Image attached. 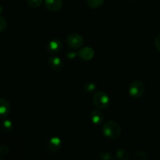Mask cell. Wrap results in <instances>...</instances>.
Instances as JSON below:
<instances>
[{
	"label": "cell",
	"mask_w": 160,
	"mask_h": 160,
	"mask_svg": "<svg viewBox=\"0 0 160 160\" xmlns=\"http://www.w3.org/2000/svg\"><path fill=\"white\" fill-rule=\"evenodd\" d=\"M122 129L120 125L114 120H109L102 126V133L106 137L111 139H117L120 136Z\"/></svg>",
	"instance_id": "obj_1"
},
{
	"label": "cell",
	"mask_w": 160,
	"mask_h": 160,
	"mask_svg": "<svg viewBox=\"0 0 160 160\" xmlns=\"http://www.w3.org/2000/svg\"><path fill=\"white\" fill-rule=\"evenodd\" d=\"M92 102L95 107L99 109H105L109 107L110 104V98L105 92L98 91L94 94Z\"/></svg>",
	"instance_id": "obj_2"
},
{
	"label": "cell",
	"mask_w": 160,
	"mask_h": 160,
	"mask_svg": "<svg viewBox=\"0 0 160 160\" xmlns=\"http://www.w3.org/2000/svg\"><path fill=\"white\" fill-rule=\"evenodd\" d=\"M145 93V86L140 81H132L129 86V94L134 98H139Z\"/></svg>",
	"instance_id": "obj_3"
},
{
	"label": "cell",
	"mask_w": 160,
	"mask_h": 160,
	"mask_svg": "<svg viewBox=\"0 0 160 160\" xmlns=\"http://www.w3.org/2000/svg\"><path fill=\"white\" fill-rule=\"evenodd\" d=\"M67 45L70 47L71 48H79L84 45V38L82 36L79 34H70V35L67 37Z\"/></svg>",
	"instance_id": "obj_4"
},
{
	"label": "cell",
	"mask_w": 160,
	"mask_h": 160,
	"mask_svg": "<svg viewBox=\"0 0 160 160\" xmlns=\"http://www.w3.org/2000/svg\"><path fill=\"white\" fill-rule=\"evenodd\" d=\"M62 146V140L57 136L52 137L47 143L48 151L52 153H57L61 150Z\"/></svg>",
	"instance_id": "obj_5"
},
{
	"label": "cell",
	"mask_w": 160,
	"mask_h": 160,
	"mask_svg": "<svg viewBox=\"0 0 160 160\" xmlns=\"http://www.w3.org/2000/svg\"><path fill=\"white\" fill-rule=\"evenodd\" d=\"M62 46V42L59 38H53L52 40L48 42L47 45V50L49 53L52 54H56L58 53L61 50Z\"/></svg>",
	"instance_id": "obj_6"
},
{
	"label": "cell",
	"mask_w": 160,
	"mask_h": 160,
	"mask_svg": "<svg viewBox=\"0 0 160 160\" xmlns=\"http://www.w3.org/2000/svg\"><path fill=\"white\" fill-rule=\"evenodd\" d=\"M45 6L51 12H58L62 7V0H45Z\"/></svg>",
	"instance_id": "obj_7"
},
{
	"label": "cell",
	"mask_w": 160,
	"mask_h": 160,
	"mask_svg": "<svg viewBox=\"0 0 160 160\" xmlns=\"http://www.w3.org/2000/svg\"><path fill=\"white\" fill-rule=\"evenodd\" d=\"M78 56L84 61H90L95 56V51L91 47H84L78 52Z\"/></svg>",
	"instance_id": "obj_8"
},
{
	"label": "cell",
	"mask_w": 160,
	"mask_h": 160,
	"mask_svg": "<svg viewBox=\"0 0 160 160\" xmlns=\"http://www.w3.org/2000/svg\"><path fill=\"white\" fill-rule=\"evenodd\" d=\"M48 64L50 68L52 69L55 71H59V70H61L62 68V66H63V63H62L60 58L56 56H51L48 59Z\"/></svg>",
	"instance_id": "obj_9"
},
{
	"label": "cell",
	"mask_w": 160,
	"mask_h": 160,
	"mask_svg": "<svg viewBox=\"0 0 160 160\" xmlns=\"http://www.w3.org/2000/svg\"><path fill=\"white\" fill-rule=\"evenodd\" d=\"M10 112V104L9 101L5 98H0V114L2 119H6Z\"/></svg>",
	"instance_id": "obj_10"
},
{
	"label": "cell",
	"mask_w": 160,
	"mask_h": 160,
	"mask_svg": "<svg viewBox=\"0 0 160 160\" xmlns=\"http://www.w3.org/2000/svg\"><path fill=\"white\" fill-rule=\"evenodd\" d=\"M90 119L94 124L99 125L104 121V114L99 109H95L91 112Z\"/></svg>",
	"instance_id": "obj_11"
},
{
	"label": "cell",
	"mask_w": 160,
	"mask_h": 160,
	"mask_svg": "<svg viewBox=\"0 0 160 160\" xmlns=\"http://www.w3.org/2000/svg\"><path fill=\"white\" fill-rule=\"evenodd\" d=\"M2 130L5 133H9L12 131V130H13L12 122L10 120H8V119H4L2 123Z\"/></svg>",
	"instance_id": "obj_12"
},
{
	"label": "cell",
	"mask_w": 160,
	"mask_h": 160,
	"mask_svg": "<svg viewBox=\"0 0 160 160\" xmlns=\"http://www.w3.org/2000/svg\"><path fill=\"white\" fill-rule=\"evenodd\" d=\"M116 157L120 160H128L130 159V154L124 149H119L116 152Z\"/></svg>",
	"instance_id": "obj_13"
},
{
	"label": "cell",
	"mask_w": 160,
	"mask_h": 160,
	"mask_svg": "<svg viewBox=\"0 0 160 160\" xmlns=\"http://www.w3.org/2000/svg\"><path fill=\"white\" fill-rule=\"evenodd\" d=\"M105 0H87V4L92 9H97L102 6Z\"/></svg>",
	"instance_id": "obj_14"
},
{
	"label": "cell",
	"mask_w": 160,
	"mask_h": 160,
	"mask_svg": "<svg viewBox=\"0 0 160 160\" xmlns=\"http://www.w3.org/2000/svg\"><path fill=\"white\" fill-rule=\"evenodd\" d=\"M43 0H27L28 6L32 8H38L42 4Z\"/></svg>",
	"instance_id": "obj_15"
},
{
	"label": "cell",
	"mask_w": 160,
	"mask_h": 160,
	"mask_svg": "<svg viewBox=\"0 0 160 160\" xmlns=\"http://www.w3.org/2000/svg\"><path fill=\"white\" fill-rule=\"evenodd\" d=\"M95 89H96V86H95V84H93V83H88V84H86L84 87V92H88V93L95 92Z\"/></svg>",
	"instance_id": "obj_16"
},
{
	"label": "cell",
	"mask_w": 160,
	"mask_h": 160,
	"mask_svg": "<svg viewBox=\"0 0 160 160\" xmlns=\"http://www.w3.org/2000/svg\"><path fill=\"white\" fill-rule=\"evenodd\" d=\"M134 158L137 159H142V160L146 159L147 155L146 153H145L144 151H142V150H138V151H137L135 153H134Z\"/></svg>",
	"instance_id": "obj_17"
},
{
	"label": "cell",
	"mask_w": 160,
	"mask_h": 160,
	"mask_svg": "<svg viewBox=\"0 0 160 160\" xmlns=\"http://www.w3.org/2000/svg\"><path fill=\"white\" fill-rule=\"evenodd\" d=\"M98 158L101 159H102V160L112 159V156H111L110 153L108 152H102L99 153V155H98Z\"/></svg>",
	"instance_id": "obj_18"
},
{
	"label": "cell",
	"mask_w": 160,
	"mask_h": 160,
	"mask_svg": "<svg viewBox=\"0 0 160 160\" xmlns=\"http://www.w3.org/2000/svg\"><path fill=\"white\" fill-rule=\"evenodd\" d=\"M6 28H7V23H6V20L3 18L2 17H0V31L3 32L6 31Z\"/></svg>",
	"instance_id": "obj_19"
},
{
	"label": "cell",
	"mask_w": 160,
	"mask_h": 160,
	"mask_svg": "<svg viewBox=\"0 0 160 160\" xmlns=\"http://www.w3.org/2000/svg\"><path fill=\"white\" fill-rule=\"evenodd\" d=\"M9 153V147L6 145H2L0 147V154L2 156H7Z\"/></svg>",
	"instance_id": "obj_20"
},
{
	"label": "cell",
	"mask_w": 160,
	"mask_h": 160,
	"mask_svg": "<svg viewBox=\"0 0 160 160\" xmlns=\"http://www.w3.org/2000/svg\"><path fill=\"white\" fill-rule=\"evenodd\" d=\"M155 45H156V48L160 52V34H158L155 40Z\"/></svg>",
	"instance_id": "obj_21"
},
{
	"label": "cell",
	"mask_w": 160,
	"mask_h": 160,
	"mask_svg": "<svg viewBox=\"0 0 160 160\" xmlns=\"http://www.w3.org/2000/svg\"><path fill=\"white\" fill-rule=\"evenodd\" d=\"M67 54H68L69 58H73L77 56L76 55L77 53H74V52H69V53H67Z\"/></svg>",
	"instance_id": "obj_22"
},
{
	"label": "cell",
	"mask_w": 160,
	"mask_h": 160,
	"mask_svg": "<svg viewBox=\"0 0 160 160\" xmlns=\"http://www.w3.org/2000/svg\"><path fill=\"white\" fill-rule=\"evenodd\" d=\"M134 1H136V0H134Z\"/></svg>",
	"instance_id": "obj_23"
}]
</instances>
